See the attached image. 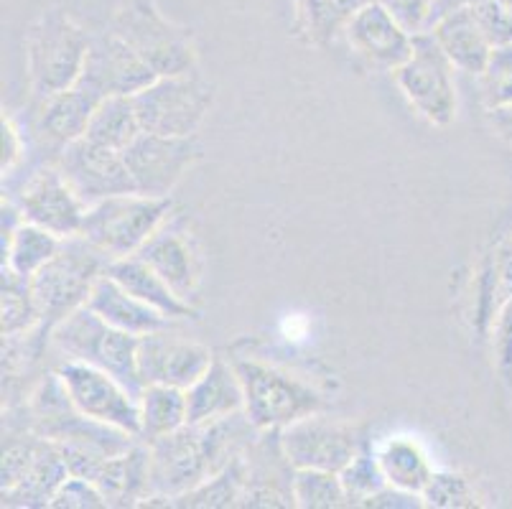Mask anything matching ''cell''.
Here are the masks:
<instances>
[{
    "label": "cell",
    "mask_w": 512,
    "mask_h": 509,
    "mask_svg": "<svg viewBox=\"0 0 512 509\" xmlns=\"http://www.w3.org/2000/svg\"><path fill=\"white\" fill-rule=\"evenodd\" d=\"M87 306H90L95 314H100L110 326L136 336L171 329V324H174V319H169V316L161 314L158 308L148 306L146 301H141V298H136L133 293L125 291L118 280L110 278L107 273L97 280V286L95 291H92Z\"/></svg>",
    "instance_id": "44dd1931"
},
{
    "label": "cell",
    "mask_w": 512,
    "mask_h": 509,
    "mask_svg": "<svg viewBox=\"0 0 512 509\" xmlns=\"http://www.w3.org/2000/svg\"><path fill=\"white\" fill-rule=\"evenodd\" d=\"M44 438L36 433V436L26 438V441H8L6 446H3V471H0V487H3V492H8V489L16 487L18 482H21L23 476L29 474V469L34 466L36 461V454H39V446Z\"/></svg>",
    "instance_id": "d590c367"
},
{
    "label": "cell",
    "mask_w": 512,
    "mask_h": 509,
    "mask_svg": "<svg viewBox=\"0 0 512 509\" xmlns=\"http://www.w3.org/2000/svg\"><path fill=\"white\" fill-rule=\"evenodd\" d=\"M431 34H434V39L439 41V46L456 69L469 74H482L484 64L490 59L492 41L487 39L484 28L479 26L472 8L446 13L444 18H439L431 26Z\"/></svg>",
    "instance_id": "7402d4cb"
},
{
    "label": "cell",
    "mask_w": 512,
    "mask_h": 509,
    "mask_svg": "<svg viewBox=\"0 0 512 509\" xmlns=\"http://www.w3.org/2000/svg\"><path fill=\"white\" fill-rule=\"evenodd\" d=\"M107 507L105 497L97 489L95 482L82 479V476H69L59 487V492L51 499V509H95Z\"/></svg>",
    "instance_id": "74e56055"
},
{
    "label": "cell",
    "mask_w": 512,
    "mask_h": 509,
    "mask_svg": "<svg viewBox=\"0 0 512 509\" xmlns=\"http://www.w3.org/2000/svg\"><path fill=\"white\" fill-rule=\"evenodd\" d=\"M92 36L59 8L41 13L26 36L31 90L39 102L74 87L85 67Z\"/></svg>",
    "instance_id": "277c9868"
},
{
    "label": "cell",
    "mask_w": 512,
    "mask_h": 509,
    "mask_svg": "<svg viewBox=\"0 0 512 509\" xmlns=\"http://www.w3.org/2000/svg\"><path fill=\"white\" fill-rule=\"evenodd\" d=\"M390 11V16L406 28L408 34H426L431 11H434L436 0H380Z\"/></svg>",
    "instance_id": "f35d334b"
},
{
    "label": "cell",
    "mask_w": 512,
    "mask_h": 509,
    "mask_svg": "<svg viewBox=\"0 0 512 509\" xmlns=\"http://www.w3.org/2000/svg\"><path fill=\"white\" fill-rule=\"evenodd\" d=\"M23 219L34 222L44 230L64 237L79 235L82 230V219H85V202L74 194L69 181L59 171V166L41 168L26 184L18 202Z\"/></svg>",
    "instance_id": "e0dca14e"
},
{
    "label": "cell",
    "mask_w": 512,
    "mask_h": 509,
    "mask_svg": "<svg viewBox=\"0 0 512 509\" xmlns=\"http://www.w3.org/2000/svg\"><path fill=\"white\" fill-rule=\"evenodd\" d=\"M299 6L311 31L321 36H329L352 16L349 0H299Z\"/></svg>",
    "instance_id": "8d00e7d4"
},
{
    "label": "cell",
    "mask_w": 512,
    "mask_h": 509,
    "mask_svg": "<svg viewBox=\"0 0 512 509\" xmlns=\"http://www.w3.org/2000/svg\"><path fill=\"white\" fill-rule=\"evenodd\" d=\"M258 433L242 410L202 426L186 423L179 431L151 441V494L141 507H169L171 499L192 492L232 459L245 454Z\"/></svg>",
    "instance_id": "6da1fadb"
},
{
    "label": "cell",
    "mask_w": 512,
    "mask_h": 509,
    "mask_svg": "<svg viewBox=\"0 0 512 509\" xmlns=\"http://www.w3.org/2000/svg\"><path fill=\"white\" fill-rule=\"evenodd\" d=\"M169 212V196H146L138 191L110 196L87 207L79 235L110 255V260L128 258L164 227Z\"/></svg>",
    "instance_id": "8992f818"
},
{
    "label": "cell",
    "mask_w": 512,
    "mask_h": 509,
    "mask_svg": "<svg viewBox=\"0 0 512 509\" xmlns=\"http://www.w3.org/2000/svg\"><path fill=\"white\" fill-rule=\"evenodd\" d=\"M487 123L490 128L495 130V135L505 143L512 146V105H502V107H492L487 110Z\"/></svg>",
    "instance_id": "7bdbcfd3"
},
{
    "label": "cell",
    "mask_w": 512,
    "mask_h": 509,
    "mask_svg": "<svg viewBox=\"0 0 512 509\" xmlns=\"http://www.w3.org/2000/svg\"><path fill=\"white\" fill-rule=\"evenodd\" d=\"M242 410H245V392L235 364L214 357L209 370L186 390V413H189L186 423L202 426L212 420L230 418Z\"/></svg>",
    "instance_id": "ac0fdd59"
},
{
    "label": "cell",
    "mask_w": 512,
    "mask_h": 509,
    "mask_svg": "<svg viewBox=\"0 0 512 509\" xmlns=\"http://www.w3.org/2000/svg\"><path fill=\"white\" fill-rule=\"evenodd\" d=\"M377 461H380V469L390 487L406 489L413 494H423L428 479L434 476V469L428 464L421 446L408 438H393L385 443L383 451L377 454Z\"/></svg>",
    "instance_id": "f1b7e54d"
},
{
    "label": "cell",
    "mask_w": 512,
    "mask_h": 509,
    "mask_svg": "<svg viewBox=\"0 0 512 509\" xmlns=\"http://www.w3.org/2000/svg\"><path fill=\"white\" fill-rule=\"evenodd\" d=\"M138 339L141 336L107 324L90 306L77 308L74 314L51 329V342L64 359L100 367L107 375L123 382L136 398H141L143 382L138 375Z\"/></svg>",
    "instance_id": "3957f363"
},
{
    "label": "cell",
    "mask_w": 512,
    "mask_h": 509,
    "mask_svg": "<svg viewBox=\"0 0 512 509\" xmlns=\"http://www.w3.org/2000/svg\"><path fill=\"white\" fill-rule=\"evenodd\" d=\"M59 171L85 207L118 194H133L136 184L128 171L123 153L100 146L90 138H79L62 148L57 161Z\"/></svg>",
    "instance_id": "5bb4252c"
},
{
    "label": "cell",
    "mask_w": 512,
    "mask_h": 509,
    "mask_svg": "<svg viewBox=\"0 0 512 509\" xmlns=\"http://www.w3.org/2000/svg\"><path fill=\"white\" fill-rule=\"evenodd\" d=\"M214 92L197 72L156 77L133 95L138 120L146 133L194 135L209 115Z\"/></svg>",
    "instance_id": "ba28073f"
},
{
    "label": "cell",
    "mask_w": 512,
    "mask_h": 509,
    "mask_svg": "<svg viewBox=\"0 0 512 509\" xmlns=\"http://www.w3.org/2000/svg\"><path fill=\"white\" fill-rule=\"evenodd\" d=\"M113 31L156 72V77L194 72L197 49L192 34L158 11L153 0H123Z\"/></svg>",
    "instance_id": "52a82bcc"
},
{
    "label": "cell",
    "mask_w": 512,
    "mask_h": 509,
    "mask_svg": "<svg viewBox=\"0 0 512 509\" xmlns=\"http://www.w3.org/2000/svg\"><path fill=\"white\" fill-rule=\"evenodd\" d=\"M454 64L431 31L413 36V51L393 72L400 92L431 125H446L456 115Z\"/></svg>",
    "instance_id": "9c48e42d"
},
{
    "label": "cell",
    "mask_w": 512,
    "mask_h": 509,
    "mask_svg": "<svg viewBox=\"0 0 512 509\" xmlns=\"http://www.w3.org/2000/svg\"><path fill=\"white\" fill-rule=\"evenodd\" d=\"M110 255L92 245L87 237H64L62 247L44 268L31 275V291L39 306L41 324L49 331L74 314L77 308L87 306L97 280L110 268Z\"/></svg>",
    "instance_id": "7a4b0ae2"
},
{
    "label": "cell",
    "mask_w": 512,
    "mask_h": 509,
    "mask_svg": "<svg viewBox=\"0 0 512 509\" xmlns=\"http://www.w3.org/2000/svg\"><path fill=\"white\" fill-rule=\"evenodd\" d=\"M141 441L151 443L186 426V390L171 385H146L138 398Z\"/></svg>",
    "instance_id": "484cf974"
},
{
    "label": "cell",
    "mask_w": 512,
    "mask_h": 509,
    "mask_svg": "<svg viewBox=\"0 0 512 509\" xmlns=\"http://www.w3.org/2000/svg\"><path fill=\"white\" fill-rule=\"evenodd\" d=\"M107 275L118 280L125 291L133 293V296L141 298V301H146L148 306L158 308V311L169 316V319L181 321L197 316L192 303L186 301V298H181L179 293H176L174 288L146 263V260L138 258V255L113 260L110 268H107Z\"/></svg>",
    "instance_id": "603a6c76"
},
{
    "label": "cell",
    "mask_w": 512,
    "mask_h": 509,
    "mask_svg": "<svg viewBox=\"0 0 512 509\" xmlns=\"http://www.w3.org/2000/svg\"><path fill=\"white\" fill-rule=\"evenodd\" d=\"M281 446L293 469L342 471L362 454V433L352 423L319 413L281 428Z\"/></svg>",
    "instance_id": "8fae6325"
},
{
    "label": "cell",
    "mask_w": 512,
    "mask_h": 509,
    "mask_svg": "<svg viewBox=\"0 0 512 509\" xmlns=\"http://www.w3.org/2000/svg\"><path fill=\"white\" fill-rule=\"evenodd\" d=\"M0 130H3V158H0V168H3V176H6L16 166L18 158H21V133H18L13 120L6 118V115H3Z\"/></svg>",
    "instance_id": "b9f144b4"
},
{
    "label": "cell",
    "mask_w": 512,
    "mask_h": 509,
    "mask_svg": "<svg viewBox=\"0 0 512 509\" xmlns=\"http://www.w3.org/2000/svg\"><path fill=\"white\" fill-rule=\"evenodd\" d=\"M495 3H497V6L505 8V11L510 13V16H512V0H495Z\"/></svg>",
    "instance_id": "ee69618b"
},
{
    "label": "cell",
    "mask_w": 512,
    "mask_h": 509,
    "mask_svg": "<svg viewBox=\"0 0 512 509\" xmlns=\"http://www.w3.org/2000/svg\"><path fill=\"white\" fill-rule=\"evenodd\" d=\"M365 507H375V509H418L426 507L421 494L406 492V489L398 487H383L377 494H372L370 499L365 502Z\"/></svg>",
    "instance_id": "60d3db41"
},
{
    "label": "cell",
    "mask_w": 512,
    "mask_h": 509,
    "mask_svg": "<svg viewBox=\"0 0 512 509\" xmlns=\"http://www.w3.org/2000/svg\"><path fill=\"white\" fill-rule=\"evenodd\" d=\"M138 258L146 260L161 278L179 293L181 298H189L197 293L199 286V258L192 240L184 232L174 227H161L153 232L151 240L136 252Z\"/></svg>",
    "instance_id": "d6986e66"
},
{
    "label": "cell",
    "mask_w": 512,
    "mask_h": 509,
    "mask_svg": "<svg viewBox=\"0 0 512 509\" xmlns=\"http://www.w3.org/2000/svg\"><path fill=\"white\" fill-rule=\"evenodd\" d=\"M59 247H62V237L23 219L3 250V268H11L13 273L31 278L57 255Z\"/></svg>",
    "instance_id": "83f0119b"
},
{
    "label": "cell",
    "mask_w": 512,
    "mask_h": 509,
    "mask_svg": "<svg viewBox=\"0 0 512 509\" xmlns=\"http://www.w3.org/2000/svg\"><path fill=\"white\" fill-rule=\"evenodd\" d=\"M492 347L500 370L512 377V298L500 308L495 324H492Z\"/></svg>",
    "instance_id": "ab89813d"
},
{
    "label": "cell",
    "mask_w": 512,
    "mask_h": 509,
    "mask_svg": "<svg viewBox=\"0 0 512 509\" xmlns=\"http://www.w3.org/2000/svg\"><path fill=\"white\" fill-rule=\"evenodd\" d=\"M138 194L169 196L199 158L194 135H161L143 130L123 151Z\"/></svg>",
    "instance_id": "7c38bea8"
},
{
    "label": "cell",
    "mask_w": 512,
    "mask_h": 509,
    "mask_svg": "<svg viewBox=\"0 0 512 509\" xmlns=\"http://www.w3.org/2000/svg\"><path fill=\"white\" fill-rule=\"evenodd\" d=\"M0 331L3 336L13 339L23 331H31L41 324L39 306H36L34 291H31V278L13 273L11 268H3V301H0Z\"/></svg>",
    "instance_id": "4dcf8cb0"
},
{
    "label": "cell",
    "mask_w": 512,
    "mask_h": 509,
    "mask_svg": "<svg viewBox=\"0 0 512 509\" xmlns=\"http://www.w3.org/2000/svg\"><path fill=\"white\" fill-rule=\"evenodd\" d=\"M156 79V72L130 49L115 31L92 36L85 67L77 79L79 90L102 102L105 97H133Z\"/></svg>",
    "instance_id": "4fadbf2b"
},
{
    "label": "cell",
    "mask_w": 512,
    "mask_h": 509,
    "mask_svg": "<svg viewBox=\"0 0 512 509\" xmlns=\"http://www.w3.org/2000/svg\"><path fill=\"white\" fill-rule=\"evenodd\" d=\"M245 482H248V464H245V454H240L225 469L209 476L207 482L194 487L192 492L171 499L169 507H237L242 489H245Z\"/></svg>",
    "instance_id": "f546056e"
},
{
    "label": "cell",
    "mask_w": 512,
    "mask_h": 509,
    "mask_svg": "<svg viewBox=\"0 0 512 509\" xmlns=\"http://www.w3.org/2000/svg\"><path fill=\"white\" fill-rule=\"evenodd\" d=\"M100 102L85 90H79L77 84L69 90L57 92L41 102L39 130L57 146H69L74 140L85 138L87 125H90L92 112Z\"/></svg>",
    "instance_id": "d4e9b609"
},
{
    "label": "cell",
    "mask_w": 512,
    "mask_h": 509,
    "mask_svg": "<svg viewBox=\"0 0 512 509\" xmlns=\"http://www.w3.org/2000/svg\"><path fill=\"white\" fill-rule=\"evenodd\" d=\"M482 100L487 110L512 105V41L492 46L482 74Z\"/></svg>",
    "instance_id": "836d02e7"
},
{
    "label": "cell",
    "mask_w": 512,
    "mask_h": 509,
    "mask_svg": "<svg viewBox=\"0 0 512 509\" xmlns=\"http://www.w3.org/2000/svg\"><path fill=\"white\" fill-rule=\"evenodd\" d=\"M107 507H141L151 494V448L138 441L125 454L110 456L95 479Z\"/></svg>",
    "instance_id": "ffe728a7"
},
{
    "label": "cell",
    "mask_w": 512,
    "mask_h": 509,
    "mask_svg": "<svg viewBox=\"0 0 512 509\" xmlns=\"http://www.w3.org/2000/svg\"><path fill=\"white\" fill-rule=\"evenodd\" d=\"M423 502L434 509H472L482 507L477 489L472 487L467 476L454 471H434L423 489Z\"/></svg>",
    "instance_id": "d6a6232c"
},
{
    "label": "cell",
    "mask_w": 512,
    "mask_h": 509,
    "mask_svg": "<svg viewBox=\"0 0 512 509\" xmlns=\"http://www.w3.org/2000/svg\"><path fill=\"white\" fill-rule=\"evenodd\" d=\"M339 476H342L344 494H347V507H365V502L372 494L388 487V479H385L383 469H380V461L367 456L365 451L347 469L339 471Z\"/></svg>",
    "instance_id": "e575fe53"
},
{
    "label": "cell",
    "mask_w": 512,
    "mask_h": 509,
    "mask_svg": "<svg viewBox=\"0 0 512 509\" xmlns=\"http://www.w3.org/2000/svg\"><path fill=\"white\" fill-rule=\"evenodd\" d=\"M141 133L143 128L141 120H138L136 105H133V97L115 95L105 97V100L95 107L90 125H87L85 138L123 153Z\"/></svg>",
    "instance_id": "4316f807"
},
{
    "label": "cell",
    "mask_w": 512,
    "mask_h": 509,
    "mask_svg": "<svg viewBox=\"0 0 512 509\" xmlns=\"http://www.w3.org/2000/svg\"><path fill=\"white\" fill-rule=\"evenodd\" d=\"M365 3H370V0H349V6H352V13H355L360 6H365Z\"/></svg>",
    "instance_id": "f6af8a7d"
},
{
    "label": "cell",
    "mask_w": 512,
    "mask_h": 509,
    "mask_svg": "<svg viewBox=\"0 0 512 509\" xmlns=\"http://www.w3.org/2000/svg\"><path fill=\"white\" fill-rule=\"evenodd\" d=\"M44 438V436H41ZM69 479L67 461L57 441L44 438L29 474L13 489L3 492V507H51V499Z\"/></svg>",
    "instance_id": "cb8c5ba5"
},
{
    "label": "cell",
    "mask_w": 512,
    "mask_h": 509,
    "mask_svg": "<svg viewBox=\"0 0 512 509\" xmlns=\"http://www.w3.org/2000/svg\"><path fill=\"white\" fill-rule=\"evenodd\" d=\"M67 387L74 408L87 418L120 428L141 438V408L138 398L120 380L87 362H67L57 370Z\"/></svg>",
    "instance_id": "30bf717a"
},
{
    "label": "cell",
    "mask_w": 512,
    "mask_h": 509,
    "mask_svg": "<svg viewBox=\"0 0 512 509\" xmlns=\"http://www.w3.org/2000/svg\"><path fill=\"white\" fill-rule=\"evenodd\" d=\"M212 362V349L171 334L169 329L151 331L138 339V375L143 387L171 385L189 390Z\"/></svg>",
    "instance_id": "9a60e30c"
},
{
    "label": "cell",
    "mask_w": 512,
    "mask_h": 509,
    "mask_svg": "<svg viewBox=\"0 0 512 509\" xmlns=\"http://www.w3.org/2000/svg\"><path fill=\"white\" fill-rule=\"evenodd\" d=\"M293 499L301 509H337L347 507L342 476L324 469L293 471Z\"/></svg>",
    "instance_id": "1f68e13d"
},
{
    "label": "cell",
    "mask_w": 512,
    "mask_h": 509,
    "mask_svg": "<svg viewBox=\"0 0 512 509\" xmlns=\"http://www.w3.org/2000/svg\"><path fill=\"white\" fill-rule=\"evenodd\" d=\"M349 46L367 64L395 72L413 51V36L400 26L380 0H370L344 21Z\"/></svg>",
    "instance_id": "2e32d148"
},
{
    "label": "cell",
    "mask_w": 512,
    "mask_h": 509,
    "mask_svg": "<svg viewBox=\"0 0 512 509\" xmlns=\"http://www.w3.org/2000/svg\"><path fill=\"white\" fill-rule=\"evenodd\" d=\"M232 364L245 392V415L258 431H281L327 408L321 392L286 370L260 359H235Z\"/></svg>",
    "instance_id": "5b68a950"
}]
</instances>
